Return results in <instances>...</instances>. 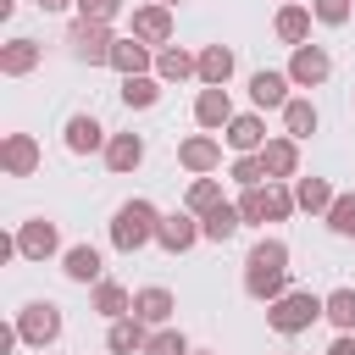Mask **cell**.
Wrapping results in <instances>:
<instances>
[{
  "label": "cell",
  "instance_id": "cell-36",
  "mask_svg": "<svg viewBox=\"0 0 355 355\" xmlns=\"http://www.w3.org/2000/svg\"><path fill=\"white\" fill-rule=\"evenodd\" d=\"M327 227H333L338 239H355V194H338V200L327 205Z\"/></svg>",
  "mask_w": 355,
  "mask_h": 355
},
{
  "label": "cell",
  "instance_id": "cell-14",
  "mask_svg": "<svg viewBox=\"0 0 355 355\" xmlns=\"http://www.w3.org/2000/svg\"><path fill=\"white\" fill-rule=\"evenodd\" d=\"M105 139H111V133H105L89 111H72L67 128H61V144H67L72 155H94V150H105Z\"/></svg>",
  "mask_w": 355,
  "mask_h": 355
},
{
  "label": "cell",
  "instance_id": "cell-25",
  "mask_svg": "<svg viewBox=\"0 0 355 355\" xmlns=\"http://www.w3.org/2000/svg\"><path fill=\"white\" fill-rule=\"evenodd\" d=\"M239 227H244V216H239V205H233V200H222L216 211H205V216H200V233H205V244H227Z\"/></svg>",
  "mask_w": 355,
  "mask_h": 355
},
{
  "label": "cell",
  "instance_id": "cell-15",
  "mask_svg": "<svg viewBox=\"0 0 355 355\" xmlns=\"http://www.w3.org/2000/svg\"><path fill=\"white\" fill-rule=\"evenodd\" d=\"M222 144H227L233 155H255V150L266 144V122H261V111H239V116L222 128Z\"/></svg>",
  "mask_w": 355,
  "mask_h": 355
},
{
  "label": "cell",
  "instance_id": "cell-35",
  "mask_svg": "<svg viewBox=\"0 0 355 355\" xmlns=\"http://www.w3.org/2000/svg\"><path fill=\"white\" fill-rule=\"evenodd\" d=\"M144 355H194V349H189V338L178 327H155L150 344H144Z\"/></svg>",
  "mask_w": 355,
  "mask_h": 355
},
{
  "label": "cell",
  "instance_id": "cell-33",
  "mask_svg": "<svg viewBox=\"0 0 355 355\" xmlns=\"http://www.w3.org/2000/svg\"><path fill=\"white\" fill-rule=\"evenodd\" d=\"M227 178H233L239 189H261V183H272V178H266V161H261V150H255V155H233Z\"/></svg>",
  "mask_w": 355,
  "mask_h": 355
},
{
  "label": "cell",
  "instance_id": "cell-40",
  "mask_svg": "<svg viewBox=\"0 0 355 355\" xmlns=\"http://www.w3.org/2000/svg\"><path fill=\"white\" fill-rule=\"evenodd\" d=\"M327 355H355V333H338V338L327 344Z\"/></svg>",
  "mask_w": 355,
  "mask_h": 355
},
{
  "label": "cell",
  "instance_id": "cell-10",
  "mask_svg": "<svg viewBox=\"0 0 355 355\" xmlns=\"http://www.w3.org/2000/svg\"><path fill=\"white\" fill-rule=\"evenodd\" d=\"M200 239H205V233H200V216H194V211H172V216H161V227H155V244H161L166 255H189Z\"/></svg>",
  "mask_w": 355,
  "mask_h": 355
},
{
  "label": "cell",
  "instance_id": "cell-31",
  "mask_svg": "<svg viewBox=\"0 0 355 355\" xmlns=\"http://www.w3.org/2000/svg\"><path fill=\"white\" fill-rule=\"evenodd\" d=\"M216 205H222V183H216V178H194L189 194H183V211L205 216V211H216Z\"/></svg>",
  "mask_w": 355,
  "mask_h": 355
},
{
  "label": "cell",
  "instance_id": "cell-37",
  "mask_svg": "<svg viewBox=\"0 0 355 355\" xmlns=\"http://www.w3.org/2000/svg\"><path fill=\"white\" fill-rule=\"evenodd\" d=\"M311 11H316V22H327V28H344V22L355 17V0H311Z\"/></svg>",
  "mask_w": 355,
  "mask_h": 355
},
{
  "label": "cell",
  "instance_id": "cell-19",
  "mask_svg": "<svg viewBox=\"0 0 355 355\" xmlns=\"http://www.w3.org/2000/svg\"><path fill=\"white\" fill-rule=\"evenodd\" d=\"M150 333H155V327H150V322H139V316L128 311V316H116V322L105 327V349H111V355H144Z\"/></svg>",
  "mask_w": 355,
  "mask_h": 355
},
{
  "label": "cell",
  "instance_id": "cell-34",
  "mask_svg": "<svg viewBox=\"0 0 355 355\" xmlns=\"http://www.w3.org/2000/svg\"><path fill=\"white\" fill-rule=\"evenodd\" d=\"M327 322L338 333H355V288H333L327 294Z\"/></svg>",
  "mask_w": 355,
  "mask_h": 355
},
{
  "label": "cell",
  "instance_id": "cell-7",
  "mask_svg": "<svg viewBox=\"0 0 355 355\" xmlns=\"http://www.w3.org/2000/svg\"><path fill=\"white\" fill-rule=\"evenodd\" d=\"M17 255H22V261H50V255H61V227H55L50 216L17 222Z\"/></svg>",
  "mask_w": 355,
  "mask_h": 355
},
{
  "label": "cell",
  "instance_id": "cell-11",
  "mask_svg": "<svg viewBox=\"0 0 355 355\" xmlns=\"http://www.w3.org/2000/svg\"><path fill=\"white\" fill-rule=\"evenodd\" d=\"M128 33H133V39H144L150 50L172 44V6H161V0L139 6V11H133V22H128Z\"/></svg>",
  "mask_w": 355,
  "mask_h": 355
},
{
  "label": "cell",
  "instance_id": "cell-44",
  "mask_svg": "<svg viewBox=\"0 0 355 355\" xmlns=\"http://www.w3.org/2000/svg\"><path fill=\"white\" fill-rule=\"evenodd\" d=\"M194 355H211V349H194Z\"/></svg>",
  "mask_w": 355,
  "mask_h": 355
},
{
  "label": "cell",
  "instance_id": "cell-3",
  "mask_svg": "<svg viewBox=\"0 0 355 355\" xmlns=\"http://www.w3.org/2000/svg\"><path fill=\"white\" fill-rule=\"evenodd\" d=\"M322 316H327V294H311V288H288L266 305V327L283 333V338L311 333V322H322Z\"/></svg>",
  "mask_w": 355,
  "mask_h": 355
},
{
  "label": "cell",
  "instance_id": "cell-17",
  "mask_svg": "<svg viewBox=\"0 0 355 355\" xmlns=\"http://www.w3.org/2000/svg\"><path fill=\"white\" fill-rule=\"evenodd\" d=\"M261 161H266V178H272V183L300 178V139H288V133L266 139V144H261Z\"/></svg>",
  "mask_w": 355,
  "mask_h": 355
},
{
  "label": "cell",
  "instance_id": "cell-16",
  "mask_svg": "<svg viewBox=\"0 0 355 355\" xmlns=\"http://www.w3.org/2000/svg\"><path fill=\"white\" fill-rule=\"evenodd\" d=\"M100 155H105V172L128 178V172H139V166H144V133H111Z\"/></svg>",
  "mask_w": 355,
  "mask_h": 355
},
{
  "label": "cell",
  "instance_id": "cell-22",
  "mask_svg": "<svg viewBox=\"0 0 355 355\" xmlns=\"http://www.w3.org/2000/svg\"><path fill=\"white\" fill-rule=\"evenodd\" d=\"M311 22H316V11L294 0V6H277V17H272V33H277V39L294 50V44H305V39H311Z\"/></svg>",
  "mask_w": 355,
  "mask_h": 355
},
{
  "label": "cell",
  "instance_id": "cell-30",
  "mask_svg": "<svg viewBox=\"0 0 355 355\" xmlns=\"http://www.w3.org/2000/svg\"><path fill=\"white\" fill-rule=\"evenodd\" d=\"M116 94H122V105H128V111H150V105L161 100V78H155V72L122 78V89H116Z\"/></svg>",
  "mask_w": 355,
  "mask_h": 355
},
{
  "label": "cell",
  "instance_id": "cell-20",
  "mask_svg": "<svg viewBox=\"0 0 355 355\" xmlns=\"http://www.w3.org/2000/svg\"><path fill=\"white\" fill-rule=\"evenodd\" d=\"M39 61H44V44L28 39V33H17V39L0 44V72H6V78H28Z\"/></svg>",
  "mask_w": 355,
  "mask_h": 355
},
{
  "label": "cell",
  "instance_id": "cell-5",
  "mask_svg": "<svg viewBox=\"0 0 355 355\" xmlns=\"http://www.w3.org/2000/svg\"><path fill=\"white\" fill-rule=\"evenodd\" d=\"M61 305L55 300H28L22 311H17V333H22V344H33V349H50L55 338H61Z\"/></svg>",
  "mask_w": 355,
  "mask_h": 355
},
{
  "label": "cell",
  "instance_id": "cell-9",
  "mask_svg": "<svg viewBox=\"0 0 355 355\" xmlns=\"http://www.w3.org/2000/svg\"><path fill=\"white\" fill-rule=\"evenodd\" d=\"M39 161H44V150H39L33 133H6V139H0V172H6V178H33Z\"/></svg>",
  "mask_w": 355,
  "mask_h": 355
},
{
  "label": "cell",
  "instance_id": "cell-18",
  "mask_svg": "<svg viewBox=\"0 0 355 355\" xmlns=\"http://www.w3.org/2000/svg\"><path fill=\"white\" fill-rule=\"evenodd\" d=\"M61 272H67V283L94 288V283L105 277V255H100L94 244H72V250H61Z\"/></svg>",
  "mask_w": 355,
  "mask_h": 355
},
{
  "label": "cell",
  "instance_id": "cell-42",
  "mask_svg": "<svg viewBox=\"0 0 355 355\" xmlns=\"http://www.w3.org/2000/svg\"><path fill=\"white\" fill-rule=\"evenodd\" d=\"M161 6H183V0H161Z\"/></svg>",
  "mask_w": 355,
  "mask_h": 355
},
{
  "label": "cell",
  "instance_id": "cell-43",
  "mask_svg": "<svg viewBox=\"0 0 355 355\" xmlns=\"http://www.w3.org/2000/svg\"><path fill=\"white\" fill-rule=\"evenodd\" d=\"M277 6H294V0H277Z\"/></svg>",
  "mask_w": 355,
  "mask_h": 355
},
{
  "label": "cell",
  "instance_id": "cell-38",
  "mask_svg": "<svg viewBox=\"0 0 355 355\" xmlns=\"http://www.w3.org/2000/svg\"><path fill=\"white\" fill-rule=\"evenodd\" d=\"M266 200H272V222H288L300 205H294V189L288 183H266Z\"/></svg>",
  "mask_w": 355,
  "mask_h": 355
},
{
  "label": "cell",
  "instance_id": "cell-32",
  "mask_svg": "<svg viewBox=\"0 0 355 355\" xmlns=\"http://www.w3.org/2000/svg\"><path fill=\"white\" fill-rule=\"evenodd\" d=\"M233 205H239L244 227H266V222H272V200H266V183H261V189H244Z\"/></svg>",
  "mask_w": 355,
  "mask_h": 355
},
{
  "label": "cell",
  "instance_id": "cell-26",
  "mask_svg": "<svg viewBox=\"0 0 355 355\" xmlns=\"http://www.w3.org/2000/svg\"><path fill=\"white\" fill-rule=\"evenodd\" d=\"M316 128H322V111H316L305 94H294V100L283 105V133H288V139H311Z\"/></svg>",
  "mask_w": 355,
  "mask_h": 355
},
{
  "label": "cell",
  "instance_id": "cell-8",
  "mask_svg": "<svg viewBox=\"0 0 355 355\" xmlns=\"http://www.w3.org/2000/svg\"><path fill=\"white\" fill-rule=\"evenodd\" d=\"M178 166H183L189 178H211V172L222 166V139H216V133H189V139H178Z\"/></svg>",
  "mask_w": 355,
  "mask_h": 355
},
{
  "label": "cell",
  "instance_id": "cell-41",
  "mask_svg": "<svg viewBox=\"0 0 355 355\" xmlns=\"http://www.w3.org/2000/svg\"><path fill=\"white\" fill-rule=\"evenodd\" d=\"M33 6H39L44 17H50V11H78V0H33Z\"/></svg>",
  "mask_w": 355,
  "mask_h": 355
},
{
  "label": "cell",
  "instance_id": "cell-13",
  "mask_svg": "<svg viewBox=\"0 0 355 355\" xmlns=\"http://www.w3.org/2000/svg\"><path fill=\"white\" fill-rule=\"evenodd\" d=\"M288 89H294V78H288V72H272V67H261V72L250 78V100H255V111H283V105L294 100Z\"/></svg>",
  "mask_w": 355,
  "mask_h": 355
},
{
  "label": "cell",
  "instance_id": "cell-12",
  "mask_svg": "<svg viewBox=\"0 0 355 355\" xmlns=\"http://www.w3.org/2000/svg\"><path fill=\"white\" fill-rule=\"evenodd\" d=\"M233 116H239V111H233V94H227L222 83H216V89L205 83V89L194 94V122H200L205 133H222V128H227Z\"/></svg>",
  "mask_w": 355,
  "mask_h": 355
},
{
  "label": "cell",
  "instance_id": "cell-4",
  "mask_svg": "<svg viewBox=\"0 0 355 355\" xmlns=\"http://www.w3.org/2000/svg\"><path fill=\"white\" fill-rule=\"evenodd\" d=\"M111 44H116L111 22L72 17V28H67V50H72V61H83V67H111Z\"/></svg>",
  "mask_w": 355,
  "mask_h": 355
},
{
  "label": "cell",
  "instance_id": "cell-6",
  "mask_svg": "<svg viewBox=\"0 0 355 355\" xmlns=\"http://www.w3.org/2000/svg\"><path fill=\"white\" fill-rule=\"evenodd\" d=\"M288 78H294V89H322L327 78H333V55L322 50V44H294V55H288V67H283Z\"/></svg>",
  "mask_w": 355,
  "mask_h": 355
},
{
  "label": "cell",
  "instance_id": "cell-23",
  "mask_svg": "<svg viewBox=\"0 0 355 355\" xmlns=\"http://www.w3.org/2000/svg\"><path fill=\"white\" fill-rule=\"evenodd\" d=\"M155 78H161V83L200 78V55H194V50H183V44H161V50H155Z\"/></svg>",
  "mask_w": 355,
  "mask_h": 355
},
{
  "label": "cell",
  "instance_id": "cell-27",
  "mask_svg": "<svg viewBox=\"0 0 355 355\" xmlns=\"http://www.w3.org/2000/svg\"><path fill=\"white\" fill-rule=\"evenodd\" d=\"M338 194H333V183L327 178H294V205L300 211H311V216H327V205H333Z\"/></svg>",
  "mask_w": 355,
  "mask_h": 355
},
{
  "label": "cell",
  "instance_id": "cell-2",
  "mask_svg": "<svg viewBox=\"0 0 355 355\" xmlns=\"http://www.w3.org/2000/svg\"><path fill=\"white\" fill-rule=\"evenodd\" d=\"M155 227H161V211H155L144 194H133V200H122V205L111 211V250L139 255L144 244H155Z\"/></svg>",
  "mask_w": 355,
  "mask_h": 355
},
{
  "label": "cell",
  "instance_id": "cell-1",
  "mask_svg": "<svg viewBox=\"0 0 355 355\" xmlns=\"http://www.w3.org/2000/svg\"><path fill=\"white\" fill-rule=\"evenodd\" d=\"M244 294L261 300V305H272L277 294H288V244L283 239L261 233L250 244V255H244Z\"/></svg>",
  "mask_w": 355,
  "mask_h": 355
},
{
  "label": "cell",
  "instance_id": "cell-21",
  "mask_svg": "<svg viewBox=\"0 0 355 355\" xmlns=\"http://www.w3.org/2000/svg\"><path fill=\"white\" fill-rule=\"evenodd\" d=\"M111 67H116L122 78H139V72H155V50H150L144 39H133V33H122V39L111 44Z\"/></svg>",
  "mask_w": 355,
  "mask_h": 355
},
{
  "label": "cell",
  "instance_id": "cell-29",
  "mask_svg": "<svg viewBox=\"0 0 355 355\" xmlns=\"http://www.w3.org/2000/svg\"><path fill=\"white\" fill-rule=\"evenodd\" d=\"M227 78H233V44H205L200 50V83H222L227 89Z\"/></svg>",
  "mask_w": 355,
  "mask_h": 355
},
{
  "label": "cell",
  "instance_id": "cell-28",
  "mask_svg": "<svg viewBox=\"0 0 355 355\" xmlns=\"http://www.w3.org/2000/svg\"><path fill=\"white\" fill-rule=\"evenodd\" d=\"M89 305H94V311H100L105 322H116V316H128V311H133V294H128V288H122L116 277H100V283H94V300H89Z\"/></svg>",
  "mask_w": 355,
  "mask_h": 355
},
{
  "label": "cell",
  "instance_id": "cell-39",
  "mask_svg": "<svg viewBox=\"0 0 355 355\" xmlns=\"http://www.w3.org/2000/svg\"><path fill=\"white\" fill-rule=\"evenodd\" d=\"M116 11H122V0H78V17H89V22H116Z\"/></svg>",
  "mask_w": 355,
  "mask_h": 355
},
{
  "label": "cell",
  "instance_id": "cell-24",
  "mask_svg": "<svg viewBox=\"0 0 355 355\" xmlns=\"http://www.w3.org/2000/svg\"><path fill=\"white\" fill-rule=\"evenodd\" d=\"M172 311H178V300H172V288H161V283H150V288H139V294H133V316H139V322H150V327H166V322H172Z\"/></svg>",
  "mask_w": 355,
  "mask_h": 355
}]
</instances>
